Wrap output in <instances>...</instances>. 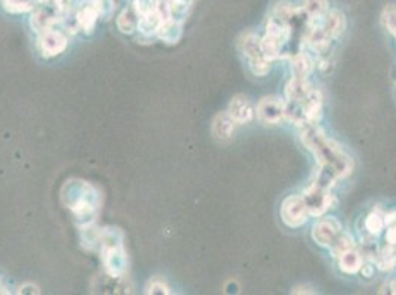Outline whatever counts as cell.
Listing matches in <instances>:
<instances>
[{"mask_svg": "<svg viewBox=\"0 0 396 295\" xmlns=\"http://www.w3.org/2000/svg\"><path fill=\"white\" fill-rule=\"evenodd\" d=\"M302 127V144L312 152L318 166H320V174H318L316 182L332 188V184L337 179L348 178L354 170V160L346 154L343 148L330 139L316 126V123L305 124Z\"/></svg>", "mask_w": 396, "mask_h": 295, "instance_id": "1", "label": "cell"}, {"mask_svg": "<svg viewBox=\"0 0 396 295\" xmlns=\"http://www.w3.org/2000/svg\"><path fill=\"white\" fill-rule=\"evenodd\" d=\"M61 200L80 229L95 225L102 205V195L92 183L80 179L67 180L61 191Z\"/></svg>", "mask_w": 396, "mask_h": 295, "instance_id": "2", "label": "cell"}, {"mask_svg": "<svg viewBox=\"0 0 396 295\" xmlns=\"http://www.w3.org/2000/svg\"><path fill=\"white\" fill-rule=\"evenodd\" d=\"M125 235L117 227H102L98 253L101 254L104 272L113 278H123L129 270V258L125 248Z\"/></svg>", "mask_w": 396, "mask_h": 295, "instance_id": "3", "label": "cell"}, {"mask_svg": "<svg viewBox=\"0 0 396 295\" xmlns=\"http://www.w3.org/2000/svg\"><path fill=\"white\" fill-rule=\"evenodd\" d=\"M240 48L243 52L244 57L249 61V67L251 73L255 75H267L271 70V61L263 55L260 39L253 35V32H247L240 40Z\"/></svg>", "mask_w": 396, "mask_h": 295, "instance_id": "4", "label": "cell"}, {"mask_svg": "<svg viewBox=\"0 0 396 295\" xmlns=\"http://www.w3.org/2000/svg\"><path fill=\"white\" fill-rule=\"evenodd\" d=\"M69 32L61 26L53 27L37 36V48L45 58H55L69 48Z\"/></svg>", "mask_w": 396, "mask_h": 295, "instance_id": "5", "label": "cell"}, {"mask_svg": "<svg viewBox=\"0 0 396 295\" xmlns=\"http://www.w3.org/2000/svg\"><path fill=\"white\" fill-rule=\"evenodd\" d=\"M30 27L36 32V35H42L53 27L61 24L62 10L57 6H52L48 3H39L35 9L30 12Z\"/></svg>", "mask_w": 396, "mask_h": 295, "instance_id": "6", "label": "cell"}, {"mask_svg": "<svg viewBox=\"0 0 396 295\" xmlns=\"http://www.w3.org/2000/svg\"><path fill=\"white\" fill-rule=\"evenodd\" d=\"M303 200L309 216L321 217L332 207L333 196L330 193L328 187L321 184L320 182H315L303 192Z\"/></svg>", "mask_w": 396, "mask_h": 295, "instance_id": "7", "label": "cell"}, {"mask_svg": "<svg viewBox=\"0 0 396 295\" xmlns=\"http://www.w3.org/2000/svg\"><path fill=\"white\" fill-rule=\"evenodd\" d=\"M281 218L289 227H300L307 222L309 211L305 204L303 196L290 195L281 204Z\"/></svg>", "mask_w": 396, "mask_h": 295, "instance_id": "8", "label": "cell"}, {"mask_svg": "<svg viewBox=\"0 0 396 295\" xmlns=\"http://www.w3.org/2000/svg\"><path fill=\"white\" fill-rule=\"evenodd\" d=\"M340 234H342V223L336 217L321 218L312 227L314 241L321 247H332Z\"/></svg>", "mask_w": 396, "mask_h": 295, "instance_id": "9", "label": "cell"}, {"mask_svg": "<svg viewBox=\"0 0 396 295\" xmlns=\"http://www.w3.org/2000/svg\"><path fill=\"white\" fill-rule=\"evenodd\" d=\"M258 117L262 123L278 124L285 117V102L275 96L263 97L258 105Z\"/></svg>", "mask_w": 396, "mask_h": 295, "instance_id": "10", "label": "cell"}, {"mask_svg": "<svg viewBox=\"0 0 396 295\" xmlns=\"http://www.w3.org/2000/svg\"><path fill=\"white\" fill-rule=\"evenodd\" d=\"M74 10L80 31H83L84 35H92L96 26V21L99 19L93 0H82L79 5L74 6Z\"/></svg>", "mask_w": 396, "mask_h": 295, "instance_id": "11", "label": "cell"}, {"mask_svg": "<svg viewBox=\"0 0 396 295\" xmlns=\"http://www.w3.org/2000/svg\"><path fill=\"white\" fill-rule=\"evenodd\" d=\"M228 113L234 118V122L237 124H247L251 122L253 117H255V109H253L250 101L243 95L233 97V101L229 104Z\"/></svg>", "mask_w": 396, "mask_h": 295, "instance_id": "12", "label": "cell"}, {"mask_svg": "<svg viewBox=\"0 0 396 295\" xmlns=\"http://www.w3.org/2000/svg\"><path fill=\"white\" fill-rule=\"evenodd\" d=\"M320 24L325 31V35L333 40L343 35V31L346 30V18L340 10L333 9L328 10L324 18L320 21Z\"/></svg>", "mask_w": 396, "mask_h": 295, "instance_id": "13", "label": "cell"}, {"mask_svg": "<svg viewBox=\"0 0 396 295\" xmlns=\"http://www.w3.org/2000/svg\"><path fill=\"white\" fill-rule=\"evenodd\" d=\"M312 87L306 79L293 77L287 86H285V99H287V105H297L300 104L305 97L311 93Z\"/></svg>", "mask_w": 396, "mask_h": 295, "instance_id": "14", "label": "cell"}, {"mask_svg": "<svg viewBox=\"0 0 396 295\" xmlns=\"http://www.w3.org/2000/svg\"><path fill=\"white\" fill-rule=\"evenodd\" d=\"M235 124L237 123L234 122V118L229 115V113H221L213 118L212 133L217 140H221V142L229 140L234 136Z\"/></svg>", "mask_w": 396, "mask_h": 295, "instance_id": "15", "label": "cell"}, {"mask_svg": "<svg viewBox=\"0 0 396 295\" xmlns=\"http://www.w3.org/2000/svg\"><path fill=\"white\" fill-rule=\"evenodd\" d=\"M267 36L280 41L284 46L291 37V26L287 21L272 15L267 24Z\"/></svg>", "mask_w": 396, "mask_h": 295, "instance_id": "16", "label": "cell"}, {"mask_svg": "<svg viewBox=\"0 0 396 295\" xmlns=\"http://www.w3.org/2000/svg\"><path fill=\"white\" fill-rule=\"evenodd\" d=\"M138 24L139 14L136 12L134 5L125 8L117 17V28L120 32H123V35H134L135 31H138Z\"/></svg>", "mask_w": 396, "mask_h": 295, "instance_id": "17", "label": "cell"}, {"mask_svg": "<svg viewBox=\"0 0 396 295\" xmlns=\"http://www.w3.org/2000/svg\"><path fill=\"white\" fill-rule=\"evenodd\" d=\"M157 37L168 45H176L182 39V23L173 18L164 21L157 31Z\"/></svg>", "mask_w": 396, "mask_h": 295, "instance_id": "18", "label": "cell"}, {"mask_svg": "<svg viewBox=\"0 0 396 295\" xmlns=\"http://www.w3.org/2000/svg\"><path fill=\"white\" fill-rule=\"evenodd\" d=\"M339 267L342 272L348 273V275H354V273L359 272L362 265H364V260H362V256L359 251H357L355 248H350L345 253L339 254Z\"/></svg>", "mask_w": 396, "mask_h": 295, "instance_id": "19", "label": "cell"}, {"mask_svg": "<svg viewBox=\"0 0 396 295\" xmlns=\"http://www.w3.org/2000/svg\"><path fill=\"white\" fill-rule=\"evenodd\" d=\"M290 70L293 77L306 79L314 70V61L311 59L309 55H306L303 52L296 53L290 61Z\"/></svg>", "mask_w": 396, "mask_h": 295, "instance_id": "20", "label": "cell"}, {"mask_svg": "<svg viewBox=\"0 0 396 295\" xmlns=\"http://www.w3.org/2000/svg\"><path fill=\"white\" fill-rule=\"evenodd\" d=\"M328 10H330L328 0H305L303 12L311 23L321 21Z\"/></svg>", "mask_w": 396, "mask_h": 295, "instance_id": "21", "label": "cell"}, {"mask_svg": "<svg viewBox=\"0 0 396 295\" xmlns=\"http://www.w3.org/2000/svg\"><path fill=\"white\" fill-rule=\"evenodd\" d=\"M39 3L40 0H2V5L6 12L14 15L31 12Z\"/></svg>", "mask_w": 396, "mask_h": 295, "instance_id": "22", "label": "cell"}, {"mask_svg": "<svg viewBox=\"0 0 396 295\" xmlns=\"http://www.w3.org/2000/svg\"><path fill=\"white\" fill-rule=\"evenodd\" d=\"M194 3H195V0H169L172 18L179 21V23H183L186 17L190 15V10Z\"/></svg>", "mask_w": 396, "mask_h": 295, "instance_id": "23", "label": "cell"}, {"mask_svg": "<svg viewBox=\"0 0 396 295\" xmlns=\"http://www.w3.org/2000/svg\"><path fill=\"white\" fill-rule=\"evenodd\" d=\"M377 266L381 270H390L396 266V245H388L377 256Z\"/></svg>", "mask_w": 396, "mask_h": 295, "instance_id": "24", "label": "cell"}, {"mask_svg": "<svg viewBox=\"0 0 396 295\" xmlns=\"http://www.w3.org/2000/svg\"><path fill=\"white\" fill-rule=\"evenodd\" d=\"M384 226H386V223H384V216L380 211H372L366 218V229L372 236H379Z\"/></svg>", "mask_w": 396, "mask_h": 295, "instance_id": "25", "label": "cell"}, {"mask_svg": "<svg viewBox=\"0 0 396 295\" xmlns=\"http://www.w3.org/2000/svg\"><path fill=\"white\" fill-rule=\"evenodd\" d=\"M93 3L96 6L98 15L101 19L109 21L114 17V10H116L114 0H93Z\"/></svg>", "mask_w": 396, "mask_h": 295, "instance_id": "26", "label": "cell"}, {"mask_svg": "<svg viewBox=\"0 0 396 295\" xmlns=\"http://www.w3.org/2000/svg\"><path fill=\"white\" fill-rule=\"evenodd\" d=\"M273 15L290 23V21L296 17V9L293 8L290 2H287V0H282V2H280L277 6H275Z\"/></svg>", "mask_w": 396, "mask_h": 295, "instance_id": "27", "label": "cell"}, {"mask_svg": "<svg viewBox=\"0 0 396 295\" xmlns=\"http://www.w3.org/2000/svg\"><path fill=\"white\" fill-rule=\"evenodd\" d=\"M333 249V254L334 256H339V254H342V253H345V251H348V249H350V248H355V244H354V241H352V238L349 236V235H346V234H340L339 235V238L336 239L334 241V244L330 247Z\"/></svg>", "mask_w": 396, "mask_h": 295, "instance_id": "28", "label": "cell"}, {"mask_svg": "<svg viewBox=\"0 0 396 295\" xmlns=\"http://www.w3.org/2000/svg\"><path fill=\"white\" fill-rule=\"evenodd\" d=\"M381 19L384 27L396 39V6H388L384 9Z\"/></svg>", "mask_w": 396, "mask_h": 295, "instance_id": "29", "label": "cell"}, {"mask_svg": "<svg viewBox=\"0 0 396 295\" xmlns=\"http://www.w3.org/2000/svg\"><path fill=\"white\" fill-rule=\"evenodd\" d=\"M147 294H161V295L164 294V295H168V294H170V291H169V287L163 280L154 279V280H151L148 283Z\"/></svg>", "mask_w": 396, "mask_h": 295, "instance_id": "30", "label": "cell"}, {"mask_svg": "<svg viewBox=\"0 0 396 295\" xmlns=\"http://www.w3.org/2000/svg\"><path fill=\"white\" fill-rule=\"evenodd\" d=\"M40 3H48L52 6H57L58 9L62 10V12H65V10L71 6V0H40Z\"/></svg>", "mask_w": 396, "mask_h": 295, "instance_id": "31", "label": "cell"}, {"mask_svg": "<svg viewBox=\"0 0 396 295\" xmlns=\"http://www.w3.org/2000/svg\"><path fill=\"white\" fill-rule=\"evenodd\" d=\"M386 241H388V244H390V245H396V223L388 225Z\"/></svg>", "mask_w": 396, "mask_h": 295, "instance_id": "32", "label": "cell"}, {"mask_svg": "<svg viewBox=\"0 0 396 295\" xmlns=\"http://www.w3.org/2000/svg\"><path fill=\"white\" fill-rule=\"evenodd\" d=\"M18 294H40L39 287L33 285V283H24L23 287H19Z\"/></svg>", "mask_w": 396, "mask_h": 295, "instance_id": "33", "label": "cell"}, {"mask_svg": "<svg viewBox=\"0 0 396 295\" xmlns=\"http://www.w3.org/2000/svg\"><path fill=\"white\" fill-rule=\"evenodd\" d=\"M291 292L293 294H314V291H311V288H307V287H296Z\"/></svg>", "mask_w": 396, "mask_h": 295, "instance_id": "34", "label": "cell"}, {"mask_svg": "<svg viewBox=\"0 0 396 295\" xmlns=\"http://www.w3.org/2000/svg\"><path fill=\"white\" fill-rule=\"evenodd\" d=\"M362 275L367 276V278H371L372 276V266L370 265H362Z\"/></svg>", "mask_w": 396, "mask_h": 295, "instance_id": "35", "label": "cell"}, {"mask_svg": "<svg viewBox=\"0 0 396 295\" xmlns=\"http://www.w3.org/2000/svg\"><path fill=\"white\" fill-rule=\"evenodd\" d=\"M0 294H9V291L6 289V287L3 285L2 280H0Z\"/></svg>", "mask_w": 396, "mask_h": 295, "instance_id": "36", "label": "cell"}]
</instances>
